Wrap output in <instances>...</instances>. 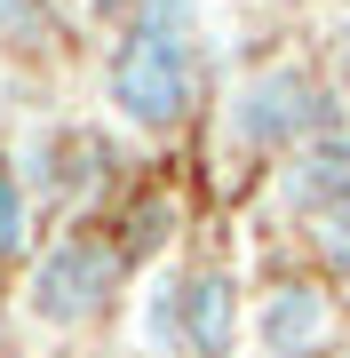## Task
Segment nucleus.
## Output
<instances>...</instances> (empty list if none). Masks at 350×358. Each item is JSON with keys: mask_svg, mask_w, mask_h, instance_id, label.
<instances>
[{"mask_svg": "<svg viewBox=\"0 0 350 358\" xmlns=\"http://www.w3.org/2000/svg\"><path fill=\"white\" fill-rule=\"evenodd\" d=\"M191 24H152V16H128L112 48V112L143 136H168L191 112Z\"/></svg>", "mask_w": 350, "mask_h": 358, "instance_id": "obj_1", "label": "nucleus"}, {"mask_svg": "<svg viewBox=\"0 0 350 358\" xmlns=\"http://www.w3.org/2000/svg\"><path fill=\"white\" fill-rule=\"evenodd\" d=\"M302 136H335V112H326V88L295 64H271L255 80L231 88V143L239 152H286Z\"/></svg>", "mask_w": 350, "mask_h": 358, "instance_id": "obj_2", "label": "nucleus"}, {"mask_svg": "<svg viewBox=\"0 0 350 358\" xmlns=\"http://www.w3.org/2000/svg\"><path fill=\"white\" fill-rule=\"evenodd\" d=\"M112 287H119V255H112L104 239H88V231H64V239L32 263L24 310H32L40 327H88L96 310L112 303Z\"/></svg>", "mask_w": 350, "mask_h": 358, "instance_id": "obj_3", "label": "nucleus"}, {"mask_svg": "<svg viewBox=\"0 0 350 358\" xmlns=\"http://www.w3.org/2000/svg\"><path fill=\"white\" fill-rule=\"evenodd\" d=\"M326 334H335V310H326V294L302 287V279H286V287H271L255 303V350L263 358H319Z\"/></svg>", "mask_w": 350, "mask_h": 358, "instance_id": "obj_4", "label": "nucleus"}, {"mask_svg": "<svg viewBox=\"0 0 350 358\" xmlns=\"http://www.w3.org/2000/svg\"><path fill=\"white\" fill-rule=\"evenodd\" d=\"M231 343H239V287H231V271H215V263L183 271V350L191 358H231Z\"/></svg>", "mask_w": 350, "mask_h": 358, "instance_id": "obj_5", "label": "nucleus"}, {"mask_svg": "<svg viewBox=\"0 0 350 358\" xmlns=\"http://www.w3.org/2000/svg\"><path fill=\"white\" fill-rule=\"evenodd\" d=\"M286 192H295V207H311L319 223L350 215V136H311L295 152V167H286Z\"/></svg>", "mask_w": 350, "mask_h": 358, "instance_id": "obj_6", "label": "nucleus"}, {"mask_svg": "<svg viewBox=\"0 0 350 358\" xmlns=\"http://www.w3.org/2000/svg\"><path fill=\"white\" fill-rule=\"evenodd\" d=\"M24 231H32V192L16 167H0V263L24 255Z\"/></svg>", "mask_w": 350, "mask_h": 358, "instance_id": "obj_7", "label": "nucleus"}, {"mask_svg": "<svg viewBox=\"0 0 350 358\" xmlns=\"http://www.w3.org/2000/svg\"><path fill=\"white\" fill-rule=\"evenodd\" d=\"M40 32V0H0V40H24Z\"/></svg>", "mask_w": 350, "mask_h": 358, "instance_id": "obj_8", "label": "nucleus"}, {"mask_svg": "<svg viewBox=\"0 0 350 358\" xmlns=\"http://www.w3.org/2000/svg\"><path fill=\"white\" fill-rule=\"evenodd\" d=\"M96 8H112V0H96Z\"/></svg>", "mask_w": 350, "mask_h": 358, "instance_id": "obj_9", "label": "nucleus"}]
</instances>
